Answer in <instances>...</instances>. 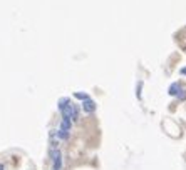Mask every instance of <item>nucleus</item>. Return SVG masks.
Masks as SVG:
<instances>
[{
    "label": "nucleus",
    "instance_id": "nucleus-7",
    "mask_svg": "<svg viewBox=\"0 0 186 170\" xmlns=\"http://www.w3.org/2000/svg\"><path fill=\"white\" fill-rule=\"evenodd\" d=\"M141 87H143V82H138V90H136V95H138V99H141Z\"/></svg>",
    "mask_w": 186,
    "mask_h": 170
},
{
    "label": "nucleus",
    "instance_id": "nucleus-1",
    "mask_svg": "<svg viewBox=\"0 0 186 170\" xmlns=\"http://www.w3.org/2000/svg\"><path fill=\"white\" fill-rule=\"evenodd\" d=\"M50 158L54 162V170H61L62 168V153L59 148H52L50 150Z\"/></svg>",
    "mask_w": 186,
    "mask_h": 170
},
{
    "label": "nucleus",
    "instance_id": "nucleus-3",
    "mask_svg": "<svg viewBox=\"0 0 186 170\" xmlns=\"http://www.w3.org/2000/svg\"><path fill=\"white\" fill-rule=\"evenodd\" d=\"M71 120L72 122H77V120H79V109H77L76 104L71 105Z\"/></svg>",
    "mask_w": 186,
    "mask_h": 170
},
{
    "label": "nucleus",
    "instance_id": "nucleus-6",
    "mask_svg": "<svg viewBox=\"0 0 186 170\" xmlns=\"http://www.w3.org/2000/svg\"><path fill=\"white\" fill-rule=\"evenodd\" d=\"M57 137L61 140H67L69 138V132H64V130H57Z\"/></svg>",
    "mask_w": 186,
    "mask_h": 170
},
{
    "label": "nucleus",
    "instance_id": "nucleus-8",
    "mask_svg": "<svg viewBox=\"0 0 186 170\" xmlns=\"http://www.w3.org/2000/svg\"><path fill=\"white\" fill-rule=\"evenodd\" d=\"M179 72H181V74H183V75H186V67H183V69H181Z\"/></svg>",
    "mask_w": 186,
    "mask_h": 170
},
{
    "label": "nucleus",
    "instance_id": "nucleus-5",
    "mask_svg": "<svg viewBox=\"0 0 186 170\" xmlns=\"http://www.w3.org/2000/svg\"><path fill=\"white\" fill-rule=\"evenodd\" d=\"M74 97H76L77 100H82V102H84L86 99H89V95H87V94H84V92H76V94H74Z\"/></svg>",
    "mask_w": 186,
    "mask_h": 170
},
{
    "label": "nucleus",
    "instance_id": "nucleus-4",
    "mask_svg": "<svg viewBox=\"0 0 186 170\" xmlns=\"http://www.w3.org/2000/svg\"><path fill=\"white\" fill-rule=\"evenodd\" d=\"M179 90H181L179 84H173V85L169 87V95H176V94H179Z\"/></svg>",
    "mask_w": 186,
    "mask_h": 170
},
{
    "label": "nucleus",
    "instance_id": "nucleus-9",
    "mask_svg": "<svg viewBox=\"0 0 186 170\" xmlns=\"http://www.w3.org/2000/svg\"><path fill=\"white\" fill-rule=\"evenodd\" d=\"M0 170H5V167H3V165H2V163H0Z\"/></svg>",
    "mask_w": 186,
    "mask_h": 170
},
{
    "label": "nucleus",
    "instance_id": "nucleus-2",
    "mask_svg": "<svg viewBox=\"0 0 186 170\" xmlns=\"http://www.w3.org/2000/svg\"><path fill=\"white\" fill-rule=\"evenodd\" d=\"M82 110H84L86 114H92V112L96 110V102L92 100L91 97H89V99H86L84 102H82Z\"/></svg>",
    "mask_w": 186,
    "mask_h": 170
}]
</instances>
